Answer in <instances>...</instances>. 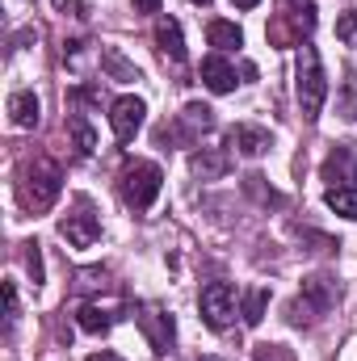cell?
Returning a JSON list of instances; mask_svg holds the SVG:
<instances>
[{
	"mask_svg": "<svg viewBox=\"0 0 357 361\" xmlns=\"http://www.w3.org/2000/svg\"><path fill=\"white\" fill-rule=\"evenodd\" d=\"M59 235L72 244V248H92L97 235H101V219L92 214L89 197H76V210L59 219Z\"/></svg>",
	"mask_w": 357,
	"mask_h": 361,
	"instance_id": "cell-7",
	"label": "cell"
},
{
	"mask_svg": "<svg viewBox=\"0 0 357 361\" xmlns=\"http://www.w3.org/2000/svg\"><path fill=\"white\" fill-rule=\"evenodd\" d=\"M68 130H72V143H76V156H89L92 147H97V135H92V126L80 118V114H72L68 118Z\"/></svg>",
	"mask_w": 357,
	"mask_h": 361,
	"instance_id": "cell-21",
	"label": "cell"
},
{
	"mask_svg": "<svg viewBox=\"0 0 357 361\" xmlns=\"http://www.w3.org/2000/svg\"><path fill=\"white\" fill-rule=\"evenodd\" d=\"M257 361H282V357H277V349H261V353H257Z\"/></svg>",
	"mask_w": 357,
	"mask_h": 361,
	"instance_id": "cell-27",
	"label": "cell"
},
{
	"mask_svg": "<svg viewBox=\"0 0 357 361\" xmlns=\"http://www.w3.org/2000/svg\"><path fill=\"white\" fill-rule=\"evenodd\" d=\"M210 122H214V109H210V105H202V101H189V105L181 109L177 126H173V130H169V126L160 130V143H169V139H177V135H189V139H193V135L210 130Z\"/></svg>",
	"mask_w": 357,
	"mask_h": 361,
	"instance_id": "cell-10",
	"label": "cell"
},
{
	"mask_svg": "<svg viewBox=\"0 0 357 361\" xmlns=\"http://www.w3.org/2000/svg\"><path fill=\"white\" fill-rule=\"evenodd\" d=\"M193 4H210V0H193Z\"/></svg>",
	"mask_w": 357,
	"mask_h": 361,
	"instance_id": "cell-30",
	"label": "cell"
},
{
	"mask_svg": "<svg viewBox=\"0 0 357 361\" xmlns=\"http://www.w3.org/2000/svg\"><path fill=\"white\" fill-rule=\"evenodd\" d=\"M353 169H357L353 147L341 143V147H332V156L324 160V180H332V185H349V180H353Z\"/></svg>",
	"mask_w": 357,
	"mask_h": 361,
	"instance_id": "cell-13",
	"label": "cell"
},
{
	"mask_svg": "<svg viewBox=\"0 0 357 361\" xmlns=\"http://www.w3.org/2000/svg\"><path fill=\"white\" fill-rule=\"evenodd\" d=\"M135 319H139V328H143V336H147L152 353H169V345H173V336H177L173 315H169L164 307H139V311H135Z\"/></svg>",
	"mask_w": 357,
	"mask_h": 361,
	"instance_id": "cell-8",
	"label": "cell"
},
{
	"mask_svg": "<svg viewBox=\"0 0 357 361\" xmlns=\"http://www.w3.org/2000/svg\"><path fill=\"white\" fill-rule=\"evenodd\" d=\"M206 38H210V47H219V51H236V47L244 42L240 25H236V21H223V17L206 25Z\"/></svg>",
	"mask_w": 357,
	"mask_h": 361,
	"instance_id": "cell-17",
	"label": "cell"
},
{
	"mask_svg": "<svg viewBox=\"0 0 357 361\" xmlns=\"http://www.w3.org/2000/svg\"><path fill=\"white\" fill-rule=\"evenodd\" d=\"M337 38H341L345 47H357V8L345 13V17H337Z\"/></svg>",
	"mask_w": 357,
	"mask_h": 361,
	"instance_id": "cell-24",
	"label": "cell"
},
{
	"mask_svg": "<svg viewBox=\"0 0 357 361\" xmlns=\"http://www.w3.org/2000/svg\"><path fill=\"white\" fill-rule=\"evenodd\" d=\"M231 4H236V8H257L261 0H231Z\"/></svg>",
	"mask_w": 357,
	"mask_h": 361,
	"instance_id": "cell-29",
	"label": "cell"
},
{
	"mask_svg": "<svg viewBox=\"0 0 357 361\" xmlns=\"http://www.w3.org/2000/svg\"><path fill=\"white\" fill-rule=\"evenodd\" d=\"M143 114H147V105H143L139 97H118V101L109 105V126H114L118 143H131V139L143 130Z\"/></svg>",
	"mask_w": 357,
	"mask_h": 361,
	"instance_id": "cell-9",
	"label": "cell"
},
{
	"mask_svg": "<svg viewBox=\"0 0 357 361\" xmlns=\"http://www.w3.org/2000/svg\"><path fill=\"white\" fill-rule=\"evenodd\" d=\"M89 361H122V357H118V353H92Z\"/></svg>",
	"mask_w": 357,
	"mask_h": 361,
	"instance_id": "cell-28",
	"label": "cell"
},
{
	"mask_svg": "<svg viewBox=\"0 0 357 361\" xmlns=\"http://www.w3.org/2000/svg\"><path fill=\"white\" fill-rule=\"evenodd\" d=\"M315 30V0H277V17L269 21L273 47H303V38Z\"/></svg>",
	"mask_w": 357,
	"mask_h": 361,
	"instance_id": "cell-1",
	"label": "cell"
},
{
	"mask_svg": "<svg viewBox=\"0 0 357 361\" xmlns=\"http://www.w3.org/2000/svg\"><path fill=\"white\" fill-rule=\"evenodd\" d=\"M324 97H328V76H324V63L315 55V47H298V109L307 122L320 118L324 109Z\"/></svg>",
	"mask_w": 357,
	"mask_h": 361,
	"instance_id": "cell-3",
	"label": "cell"
},
{
	"mask_svg": "<svg viewBox=\"0 0 357 361\" xmlns=\"http://www.w3.org/2000/svg\"><path fill=\"white\" fill-rule=\"evenodd\" d=\"M231 147L240 152V156H265L269 152V130H261V126H236L231 130Z\"/></svg>",
	"mask_w": 357,
	"mask_h": 361,
	"instance_id": "cell-14",
	"label": "cell"
},
{
	"mask_svg": "<svg viewBox=\"0 0 357 361\" xmlns=\"http://www.w3.org/2000/svg\"><path fill=\"white\" fill-rule=\"evenodd\" d=\"M328 206L345 219H357V189L353 185H332L328 189Z\"/></svg>",
	"mask_w": 357,
	"mask_h": 361,
	"instance_id": "cell-18",
	"label": "cell"
},
{
	"mask_svg": "<svg viewBox=\"0 0 357 361\" xmlns=\"http://www.w3.org/2000/svg\"><path fill=\"white\" fill-rule=\"evenodd\" d=\"M38 97L34 92H13L8 97V118H13V126H21V130H34L38 126Z\"/></svg>",
	"mask_w": 357,
	"mask_h": 361,
	"instance_id": "cell-15",
	"label": "cell"
},
{
	"mask_svg": "<svg viewBox=\"0 0 357 361\" xmlns=\"http://www.w3.org/2000/svg\"><path fill=\"white\" fill-rule=\"evenodd\" d=\"M101 68H105L114 80H139V72H135V68H131L118 51H105V55H101Z\"/></svg>",
	"mask_w": 357,
	"mask_h": 361,
	"instance_id": "cell-23",
	"label": "cell"
},
{
	"mask_svg": "<svg viewBox=\"0 0 357 361\" xmlns=\"http://www.w3.org/2000/svg\"><path fill=\"white\" fill-rule=\"evenodd\" d=\"M265 307H269V290H265V286L248 290V294H244V324H248V328H257V324L265 319Z\"/></svg>",
	"mask_w": 357,
	"mask_h": 361,
	"instance_id": "cell-20",
	"label": "cell"
},
{
	"mask_svg": "<svg viewBox=\"0 0 357 361\" xmlns=\"http://www.w3.org/2000/svg\"><path fill=\"white\" fill-rule=\"evenodd\" d=\"M198 307H202V319H206L214 332H223V328L231 324V315H236V290H231V281H210V286H202Z\"/></svg>",
	"mask_w": 357,
	"mask_h": 361,
	"instance_id": "cell-6",
	"label": "cell"
},
{
	"mask_svg": "<svg viewBox=\"0 0 357 361\" xmlns=\"http://www.w3.org/2000/svg\"><path fill=\"white\" fill-rule=\"evenodd\" d=\"M337 298H341L337 281H328V277H307V281H303V294L290 302V319H294V324H311L315 315H324L328 307H337Z\"/></svg>",
	"mask_w": 357,
	"mask_h": 361,
	"instance_id": "cell-5",
	"label": "cell"
},
{
	"mask_svg": "<svg viewBox=\"0 0 357 361\" xmlns=\"http://www.w3.org/2000/svg\"><path fill=\"white\" fill-rule=\"evenodd\" d=\"M25 269L34 281H42V257H38V244H30V252H25Z\"/></svg>",
	"mask_w": 357,
	"mask_h": 361,
	"instance_id": "cell-25",
	"label": "cell"
},
{
	"mask_svg": "<svg viewBox=\"0 0 357 361\" xmlns=\"http://www.w3.org/2000/svg\"><path fill=\"white\" fill-rule=\"evenodd\" d=\"M227 169H231V156H227L223 147H202V152L193 156V177H202V180L227 177Z\"/></svg>",
	"mask_w": 357,
	"mask_h": 361,
	"instance_id": "cell-12",
	"label": "cell"
},
{
	"mask_svg": "<svg viewBox=\"0 0 357 361\" xmlns=\"http://www.w3.org/2000/svg\"><path fill=\"white\" fill-rule=\"evenodd\" d=\"M156 42H160V51H164L173 63H185V38H181V25L173 17H160V21H156Z\"/></svg>",
	"mask_w": 357,
	"mask_h": 361,
	"instance_id": "cell-16",
	"label": "cell"
},
{
	"mask_svg": "<svg viewBox=\"0 0 357 361\" xmlns=\"http://www.w3.org/2000/svg\"><path fill=\"white\" fill-rule=\"evenodd\" d=\"M337 114H345L349 122H357V76H345V85L337 92Z\"/></svg>",
	"mask_w": 357,
	"mask_h": 361,
	"instance_id": "cell-22",
	"label": "cell"
},
{
	"mask_svg": "<svg viewBox=\"0 0 357 361\" xmlns=\"http://www.w3.org/2000/svg\"><path fill=\"white\" fill-rule=\"evenodd\" d=\"M135 13H160V0H135Z\"/></svg>",
	"mask_w": 357,
	"mask_h": 361,
	"instance_id": "cell-26",
	"label": "cell"
},
{
	"mask_svg": "<svg viewBox=\"0 0 357 361\" xmlns=\"http://www.w3.org/2000/svg\"><path fill=\"white\" fill-rule=\"evenodd\" d=\"M122 202L131 206V210H147L156 197H160V185H164V173H160V164H152V160H135V164H126V173H122Z\"/></svg>",
	"mask_w": 357,
	"mask_h": 361,
	"instance_id": "cell-4",
	"label": "cell"
},
{
	"mask_svg": "<svg viewBox=\"0 0 357 361\" xmlns=\"http://www.w3.org/2000/svg\"><path fill=\"white\" fill-rule=\"evenodd\" d=\"M109 324H114V315H109L105 307H97V302L80 307V328H85L89 336H101V332H109Z\"/></svg>",
	"mask_w": 357,
	"mask_h": 361,
	"instance_id": "cell-19",
	"label": "cell"
},
{
	"mask_svg": "<svg viewBox=\"0 0 357 361\" xmlns=\"http://www.w3.org/2000/svg\"><path fill=\"white\" fill-rule=\"evenodd\" d=\"M202 85L210 92H231L236 89V68L223 55H210V59H202Z\"/></svg>",
	"mask_w": 357,
	"mask_h": 361,
	"instance_id": "cell-11",
	"label": "cell"
},
{
	"mask_svg": "<svg viewBox=\"0 0 357 361\" xmlns=\"http://www.w3.org/2000/svg\"><path fill=\"white\" fill-rule=\"evenodd\" d=\"M59 189H63V169L55 160L38 156V160H30L21 169V202L30 210H51L55 197H59Z\"/></svg>",
	"mask_w": 357,
	"mask_h": 361,
	"instance_id": "cell-2",
	"label": "cell"
}]
</instances>
